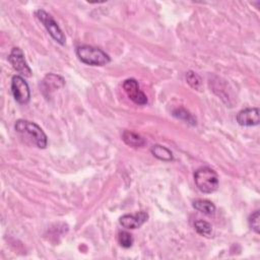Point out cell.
I'll use <instances>...</instances> for the list:
<instances>
[{"mask_svg":"<svg viewBox=\"0 0 260 260\" xmlns=\"http://www.w3.org/2000/svg\"><path fill=\"white\" fill-rule=\"evenodd\" d=\"M148 219V214L145 211H139L134 214H124L119 218L120 224L127 230L140 228Z\"/></svg>","mask_w":260,"mask_h":260,"instance_id":"ba28073f","label":"cell"},{"mask_svg":"<svg viewBox=\"0 0 260 260\" xmlns=\"http://www.w3.org/2000/svg\"><path fill=\"white\" fill-rule=\"evenodd\" d=\"M14 128L16 132L28 137L39 148H46L48 143L47 135L36 123L24 119H18L14 124Z\"/></svg>","mask_w":260,"mask_h":260,"instance_id":"6da1fadb","label":"cell"},{"mask_svg":"<svg viewBox=\"0 0 260 260\" xmlns=\"http://www.w3.org/2000/svg\"><path fill=\"white\" fill-rule=\"evenodd\" d=\"M259 218H260L259 210L254 211V212L250 215V217H249V225H250V228H251L256 234H259V232H260Z\"/></svg>","mask_w":260,"mask_h":260,"instance_id":"ac0fdd59","label":"cell"},{"mask_svg":"<svg viewBox=\"0 0 260 260\" xmlns=\"http://www.w3.org/2000/svg\"><path fill=\"white\" fill-rule=\"evenodd\" d=\"M76 55L82 63L90 66H104L111 61L110 56L106 52L89 45L78 46L76 48Z\"/></svg>","mask_w":260,"mask_h":260,"instance_id":"7a4b0ae2","label":"cell"},{"mask_svg":"<svg viewBox=\"0 0 260 260\" xmlns=\"http://www.w3.org/2000/svg\"><path fill=\"white\" fill-rule=\"evenodd\" d=\"M117 239H118V243L120 244V246L123 247V248H126V249L130 248L133 244V241H134L132 235L130 233L126 232V231L119 232Z\"/></svg>","mask_w":260,"mask_h":260,"instance_id":"2e32d148","label":"cell"},{"mask_svg":"<svg viewBox=\"0 0 260 260\" xmlns=\"http://www.w3.org/2000/svg\"><path fill=\"white\" fill-rule=\"evenodd\" d=\"M192 206L196 210L207 215H211L215 212V205L211 201L206 199H196L193 201Z\"/></svg>","mask_w":260,"mask_h":260,"instance_id":"7c38bea8","label":"cell"},{"mask_svg":"<svg viewBox=\"0 0 260 260\" xmlns=\"http://www.w3.org/2000/svg\"><path fill=\"white\" fill-rule=\"evenodd\" d=\"M194 229L199 235H201L203 237H209L212 233L211 224L202 219H198L194 222Z\"/></svg>","mask_w":260,"mask_h":260,"instance_id":"5bb4252c","label":"cell"},{"mask_svg":"<svg viewBox=\"0 0 260 260\" xmlns=\"http://www.w3.org/2000/svg\"><path fill=\"white\" fill-rule=\"evenodd\" d=\"M122 139L127 145L131 147H142L145 144V140L142 136L129 130H125L122 133Z\"/></svg>","mask_w":260,"mask_h":260,"instance_id":"8fae6325","label":"cell"},{"mask_svg":"<svg viewBox=\"0 0 260 260\" xmlns=\"http://www.w3.org/2000/svg\"><path fill=\"white\" fill-rule=\"evenodd\" d=\"M11 92L18 104L25 105L29 102L30 91L28 84L24 78L19 75H14L11 79Z\"/></svg>","mask_w":260,"mask_h":260,"instance_id":"5b68a950","label":"cell"},{"mask_svg":"<svg viewBox=\"0 0 260 260\" xmlns=\"http://www.w3.org/2000/svg\"><path fill=\"white\" fill-rule=\"evenodd\" d=\"M237 122L241 126L252 127L259 124V109L258 108H247L240 111L237 114Z\"/></svg>","mask_w":260,"mask_h":260,"instance_id":"9c48e42d","label":"cell"},{"mask_svg":"<svg viewBox=\"0 0 260 260\" xmlns=\"http://www.w3.org/2000/svg\"><path fill=\"white\" fill-rule=\"evenodd\" d=\"M195 185L202 193H213L218 188V177L214 170L208 167L199 168L194 173Z\"/></svg>","mask_w":260,"mask_h":260,"instance_id":"3957f363","label":"cell"},{"mask_svg":"<svg viewBox=\"0 0 260 260\" xmlns=\"http://www.w3.org/2000/svg\"><path fill=\"white\" fill-rule=\"evenodd\" d=\"M173 116L178 118V119H181L187 123H190L192 125H195L196 124V120L193 118V116L187 111L185 110L184 108H178L176 110L173 111Z\"/></svg>","mask_w":260,"mask_h":260,"instance_id":"9a60e30c","label":"cell"},{"mask_svg":"<svg viewBox=\"0 0 260 260\" xmlns=\"http://www.w3.org/2000/svg\"><path fill=\"white\" fill-rule=\"evenodd\" d=\"M186 80L189 83V85L195 89H199L202 83L200 76L194 71H188L186 73Z\"/></svg>","mask_w":260,"mask_h":260,"instance_id":"e0dca14e","label":"cell"},{"mask_svg":"<svg viewBox=\"0 0 260 260\" xmlns=\"http://www.w3.org/2000/svg\"><path fill=\"white\" fill-rule=\"evenodd\" d=\"M123 89L125 90L128 98L136 105L143 106V105L147 104V96L140 89L139 84L136 79H134V78L126 79L123 82Z\"/></svg>","mask_w":260,"mask_h":260,"instance_id":"8992f818","label":"cell"},{"mask_svg":"<svg viewBox=\"0 0 260 260\" xmlns=\"http://www.w3.org/2000/svg\"><path fill=\"white\" fill-rule=\"evenodd\" d=\"M150 151L154 157H156L157 159L162 160V161H171L174 158L172 151L169 148H167L166 146H162L159 144L153 145L151 147Z\"/></svg>","mask_w":260,"mask_h":260,"instance_id":"4fadbf2b","label":"cell"},{"mask_svg":"<svg viewBox=\"0 0 260 260\" xmlns=\"http://www.w3.org/2000/svg\"><path fill=\"white\" fill-rule=\"evenodd\" d=\"M36 16L38 19L43 23L47 31L50 34V36L60 45H65L66 43V38L65 35L63 34L62 29L58 25V23L54 20V18L45 10L43 9H38L36 11Z\"/></svg>","mask_w":260,"mask_h":260,"instance_id":"277c9868","label":"cell"},{"mask_svg":"<svg viewBox=\"0 0 260 260\" xmlns=\"http://www.w3.org/2000/svg\"><path fill=\"white\" fill-rule=\"evenodd\" d=\"M65 84V80L62 76L49 73L45 76V78L42 81V91L45 96H49L54 90L63 87Z\"/></svg>","mask_w":260,"mask_h":260,"instance_id":"30bf717a","label":"cell"},{"mask_svg":"<svg viewBox=\"0 0 260 260\" xmlns=\"http://www.w3.org/2000/svg\"><path fill=\"white\" fill-rule=\"evenodd\" d=\"M8 61L12 65V67L20 74H22L26 77L31 76V70H30L29 66L27 65L25 58H24V54L20 48L15 47L11 50V52L8 56Z\"/></svg>","mask_w":260,"mask_h":260,"instance_id":"52a82bcc","label":"cell"}]
</instances>
